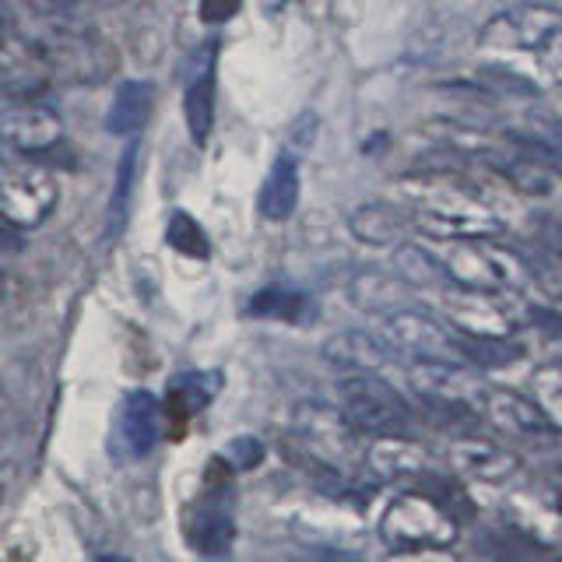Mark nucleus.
Instances as JSON below:
<instances>
[{"mask_svg": "<svg viewBox=\"0 0 562 562\" xmlns=\"http://www.w3.org/2000/svg\"><path fill=\"white\" fill-rule=\"evenodd\" d=\"M436 243L439 246H429V250L447 268L453 285H461V289L492 295L503 289H517L527 278L524 260L496 243H485V239H436Z\"/></svg>", "mask_w": 562, "mask_h": 562, "instance_id": "1", "label": "nucleus"}, {"mask_svg": "<svg viewBox=\"0 0 562 562\" xmlns=\"http://www.w3.org/2000/svg\"><path fill=\"white\" fill-rule=\"evenodd\" d=\"M338 394H341V415L356 429L373 436H408L412 408L386 380L373 373H351L341 380Z\"/></svg>", "mask_w": 562, "mask_h": 562, "instance_id": "2", "label": "nucleus"}, {"mask_svg": "<svg viewBox=\"0 0 562 562\" xmlns=\"http://www.w3.org/2000/svg\"><path fill=\"white\" fill-rule=\"evenodd\" d=\"M562 40V11L549 4H520L496 14L482 29V46L541 53Z\"/></svg>", "mask_w": 562, "mask_h": 562, "instance_id": "3", "label": "nucleus"}, {"mask_svg": "<svg viewBox=\"0 0 562 562\" xmlns=\"http://www.w3.org/2000/svg\"><path fill=\"white\" fill-rule=\"evenodd\" d=\"M383 541L394 549H415V544H447L453 538V520L436 503L422 496L397 499L380 524Z\"/></svg>", "mask_w": 562, "mask_h": 562, "instance_id": "4", "label": "nucleus"}, {"mask_svg": "<svg viewBox=\"0 0 562 562\" xmlns=\"http://www.w3.org/2000/svg\"><path fill=\"white\" fill-rule=\"evenodd\" d=\"M386 341L412 359H436V362H457V334H450L436 316L422 310H397L386 316Z\"/></svg>", "mask_w": 562, "mask_h": 562, "instance_id": "5", "label": "nucleus"}, {"mask_svg": "<svg viewBox=\"0 0 562 562\" xmlns=\"http://www.w3.org/2000/svg\"><path fill=\"white\" fill-rule=\"evenodd\" d=\"M158 436H162V408H158L155 394L131 391L116 412L110 453L116 461H140V457H148L155 450Z\"/></svg>", "mask_w": 562, "mask_h": 562, "instance_id": "6", "label": "nucleus"}, {"mask_svg": "<svg viewBox=\"0 0 562 562\" xmlns=\"http://www.w3.org/2000/svg\"><path fill=\"white\" fill-rule=\"evenodd\" d=\"M0 140H8L14 151L25 158H35L49 148H57L64 140V123L60 116L46 110L40 102H18L0 110Z\"/></svg>", "mask_w": 562, "mask_h": 562, "instance_id": "7", "label": "nucleus"}, {"mask_svg": "<svg viewBox=\"0 0 562 562\" xmlns=\"http://www.w3.org/2000/svg\"><path fill=\"white\" fill-rule=\"evenodd\" d=\"M215 60H218V43L207 40L198 46V53L187 64V127L193 145H204L211 137V123H215Z\"/></svg>", "mask_w": 562, "mask_h": 562, "instance_id": "8", "label": "nucleus"}, {"mask_svg": "<svg viewBox=\"0 0 562 562\" xmlns=\"http://www.w3.org/2000/svg\"><path fill=\"white\" fill-rule=\"evenodd\" d=\"M49 201V183L40 172L14 169L8 158H0V222H40Z\"/></svg>", "mask_w": 562, "mask_h": 562, "instance_id": "9", "label": "nucleus"}, {"mask_svg": "<svg viewBox=\"0 0 562 562\" xmlns=\"http://www.w3.org/2000/svg\"><path fill=\"white\" fill-rule=\"evenodd\" d=\"M479 408L492 426L517 432V436H541L555 429L552 415L544 412L538 401L524 397L517 391H503V386H485L479 397Z\"/></svg>", "mask_w": 562, "mask_h": 562, "instance_id": "10", "label": "nucleus"}, {"mask_svg": "<svg viewBox=\"0 0 562 562\" xmlns=\"http://www.w3.org/2000/svg\"><path fill=\"white\" fill-rule=\"evenodd\" d=\"M415 218H408L397 204H386V201H373V204H362L351 211L348 228L351 236L366 246H401L408 239Z\"/></svg>", "mask_w": 562, "mask_h": 562, "instance_id": "11", "label": "nucleus"}, {"mask_svg": "<svg viewBox=\"0 0 562 562\" xmlns=\"http://www.w3.org/2000/svg\"><path fill=\"white\" fill-rule=\"evenodd\" d=\"M295 204H299V166L289 151H281L257 193V207L268 222H285L295 211Z\"/></svg>", "mask_w": 562, "mask_h": 562, "instance_id": "12", "label": "nucleus"}, {"mask_svg": "<svg viewBox=\"0 0 562 562\" xmlns=\"http://www.w3.org/2000/svg\"><path fill=\"white\" fill-rule=\"evenodd\" d=\"M233 541H236V524H233V517H228L222 496L204 499L198 506V517H193V524H190V544L201 555L218 559L233 549Z\"/></svg>", "mask_w": 562, "mask_h": 562, "instance_id": "13", "label": "nucleus"}, {"mask_svg": "<svg viewBox=\"0 0 562 562\" xmlns=\"http://www.w3.org/2000/svg\"><path fill=\"white\" fill-rule=\"evenodd\" d=\"M447 310L453 316L457 330H464V334H506L509 327L506 313L492 303L488 292L461 289L447 299Z\"/></svg>", "mask_w": 562, "mask_h": 562, "instance_id": "14", "label": "nucleus"}, {"mask_svg": "<svg viewBox=\"0 0 562 562\" xmlns=\"http://www.w3.org/2000/svg\"><path fill=\"white\" fill-rule=\"evenodd\" d=\"M324 359L341 369H351V373H376L391 356H386V348L376 338L348 330V334H334V338L324 345Z\"/></svg>", "mask_w": 562, "mask_h": 562, "instance_id": "15", "label": "nucleus"}, {"mask_svg": "<svg viewBox=\"0 0 562 562\" xmlns=\"http://www.w3.org/2000/svg\"><path fill=\"white\" fill-rule=\"evenodd\" d=\"M394 268L397 278L404 285H415V289H450L453 281L447 274V268L439 263V257L429 250V246H415V243H401L397 254H394Z\"/></svg>", "mask_w": 562, "mask_h": 562, "instance_id": "16", "label": "nucleus"}, {"mask_svg": "<svg viewBox=\"0 0 562 562\" xmlns=\"http://www.w3.org/2000/svg\"><path fill=\"white\" fill-rule=\"evenodd\" d=\"M351 303L369 313H397L404 299V281L386 271H359L351 278Z\"/></svg>", "mask_w": 562, "mask_h": 562, "instance_id": "17", "label": "nucleus"}, {"mask_svg": "<svg viewBox=\"0 0 562 562\" xmlns=\"http://www.w3.org/2000/svg\"><path fill=\"white\" fill-rule=\"evenodd\" d=\"M151 113V85L148 81H123L113 99V110L105 116V127L113 134H137Z\"/></svg>", "mask_w": 562, "mask_h": 562, "instance_id": "18", "label": "nucleus"}, {"mask_svg": "<svg viewBox=\"0 0 562 562\" xmlns=\"http://www.w3.org/2000/svg\"><path fill=\"white\" fill-rule=\"evenodd\" d=\"M453 334H457V348H461V359L482 369H499L524 356V348L517 341H509L506 334H464V330Z\"/></svg>", "mask_w": 562, "mask_h": 562, "instance_id": "19", "label": "nucleus"}, {"mask_svg": "<svg viewBox=\"0 0 562 562\" xmlns=\"http://www.w3.org/2000/svg\"><path fill=\"white\" fill-rule=\"evenodd\" d=\"M215 386H218V376H204V373L176 376L169 383V415L183 422L193 412H201L204 404L215 397Z\"/></svg>", "mask_w": 562, "mask_h": 562, "instance_id": "20", "label": "nucleus"}, {"mask_svg": "<svg viewBox=\"0 0 562 562\" xmlns=\"http://www.w3.org/2000/svg\"><path fill=\"white\" fill-rule=\"evenodd\" d=\"M492 162H496V169L517 190L535 193V198H544V193H552V187H555V169L538 162V158H531V155H524V151L514 158V162H506V158H492Z\"/></svg>", "mask_w": 562, "mask_h": 562, "instance_id": "21", "label": "nucleus"}, {"mask_svg": "<svg viewBox=\"0 0 562 562\" xmlns=\"http://www.w3.org/2000/svg\"><path fill=\"white\" fill-rule=\"evenodd\" d=\"M250 313L254 316H278V321H292L303 324L306 316H313V303L303 292L292 289H263L250 299Z\"/></svg>", "mask_w": 562, "mask_h": 562, "instance_id": "22", "label": "nucleus"}, {"mask_svg": "<svg viewBox=\"0 0 562 562\" xmlns=\"http://www.w3.org/2000/svg\"><path fill=\"white\" fill-rule=\"evenodd\" d=\"M166 243L172 246V250L187 254V257H207L211 254L204 228L198 225V218L187 215V211H172V218L166 225Z\"/></svg>", "mask_w": 562, "mask_h": 562, "instance_id": "23", "label": "nucleus"}, {"mask_svg": "<svg viewBox=\"0 0 562 562\" xmlns=\"http://www.w3.org/2000/svg\"><path fill=\"white\" fill-rule=\"evenodd\" d=\"M225 457H228V464L239 468V471H250L263 461V447H260V439L254 436H239L233 439V443L225 447Z\"/></svg>", "mask_w": 562, "mask_h": 562, "instance_id": "24", "label": "nucleus"}, {"mask_svg": "<svg viewBox=\"0 0 562 562\" xmlns=\"http://www.w3.org/2000/svg\"><path fill=\"white\" fill-rule=\"evenodd\" d=\"M134 158H137V145L127 148V155H123L120 162V176H116V198H113V215L116 222H123V211H127V198H131V183H134Z\"/></svg>", "mask_w": 562, "mask_h": 562, "instance_id": "25", "label": "nucleus"}, {"mask_svg": "<svg viewBox=\"0 0 562 562\" xmlns=\"http://www.w3.org/2000/svg\"><path fill=\"white\" fill-rule=\"evenodd\" d=\"M479 78H482V85L496 88V92H514V95H535L538 92L531 81H524L520 75H509V70H485L482 67Z\"/></svg>", "mask_w": 562, "mask_h": 562, "instance_id": "26", "label": "nucleus"}, {"mask_svg": "<svg viewBox=\"0 0 562 562\" xmlns=\"http://www.w3.org/2000/svg\"><path fill=\"white\" fill-rule=\"evenodd\" d=\"M243 0H201V18L204 22H228L236 11H239Z\"/></svg>", "mask_w": 562, "mask_h": 562, "instance_id": "27", "label": "nucleus"}, {"mask_svg": "<svg viewBox=\"0 0 562 562\" xmlns=\"http://www.w3.org/2000/svg\"><path fill=\"white\" fill-rule=\"evenodd\" d=\"M538 281L544 292L562 303V263H555V268H538Z\"/></svg>", "mask_w": 562, "mask_h": 562, "instance_id": "28", "label": "nucleus"}, {"mask_svg": "<svg viewBox=\"0 0 562 562\" xmlns=\"http://www.w3.org/2000/svg\"><path fill=\"white\" fill-rule=\"evenodd\" d=\"M92 562H131V559H123V555H99V559H92Z\"/></svg>", "mask_w": 562, "mask_h": 562, "instance_id": "29", "label": "nucleus"}, {"mask_svg": "<svg viewBox=\"0 0 562 562\" xmlns=\"http://www.w3.org/2000/svg\"><path fill=\"white\" fill-rule=\"evenodd\" d=\"M330 562H356V559H341V555H330Z\"/></svg>", "mask_w": 562, "mask_h": 562, "instance_id": "30", "label": "nucleus"}]
</instances>
